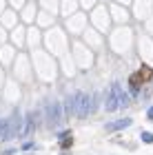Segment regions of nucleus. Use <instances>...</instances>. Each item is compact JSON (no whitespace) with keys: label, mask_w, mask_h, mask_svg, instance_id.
Instances as JSON below:
<instances>
[{"label":"nucleus","mask_w":153,"mask_h":155,"mask_svg":"<svg viewBox=\"0 0 153 155\" xmlns=\"http://www.w3.org/2000/svg\"><path fill=\"white\" fill-rule=\"evenodd\" d=\"M140 137H142V142H144V144H153V133L142 131V133H140Z\"/></svg>","instance_id":"1a4fd4ad"},{"label":"nucleus","mask_w":153,"mask_h":155,"mask_svg":"<svg viewBox=\"0 0 153 155\" xmlns=\"http://www.w3.org/2000/svg\"><path fill=\"white\" fill-rule=\"evenodd\" d=\"M89 115V95L87 93H75V117H87Z\"/></svg>","instance_id":"f03ea898"},{"label":"nucleus","mask_w":153,"mask_h":155,"mask_svg":"<svg viewBox=\"0 0 153 155\" xmlns=\"http://www.w3.org/2000/svg\"><path fill=\"white\" fill-rule=\"evenodd\" d=\"M104 109L107 111H115V109H120L118 107V100H115V95H113V91H107V95H104Z\"/></svg>","instance_id":"0eeeda50"},{"label":"nucleus","mask_w":153,"mask_h":155,"mask_svg":"<svg viewBox=\"0 0 153 155\" xmlns=\"http://www.w3.org/2000/svg\"><path fill=\"white\" fill-rule=\"evenodd\" d=\"M131 122H133L131 117H124V120H115V122H109V124H107V133H113V131L127 129V126H131Z\"/></svg>","instance_id":"39448f33"},{"label":"nucleus","mask_w":153,"mask_h":155,"mask_svg":"<svg viewBox=\"0 0 153 155\" xmlns=\"http://www.w3.org/2000/svg\"><path fill=\"white\" fill-rule=\"evenodd\" d=\"M45 120H47V126H49V129H58V126H62V122H65V109H62V102H58V100L47 102Z\"/></svg>","instance_id":"f257e3e1"},{"label":"nucleus","mask_w":153,"mask_h":155,"mask_svg":"<svg viewBox=\"0 0 153 155\" xmlns=\"http://www.w3.org/2000/svg\"><path fill=\"white\" fill-rule=\"evenodd\" d=\"M31 146H33V142H25V144H22V149H25V151H29Z\"/></svg>","instance_id":"9d476101"},{"label":"nucleus","mask_w":153,"mask_h":155,"mask_svg":"<svg viewBox=\"0 0 153 155\" xmlns=\"http://www.w3.org/2000/svg\"><path fill=\"white\" fill-rule=\"evenodd\" d=\"M111 91H113V95H115V100H118V107H129V104H131V97H129L127 91L122 89L120 82H113V84H111Z\"/></svg>","instance_id":"20e7f679"},{"label":"nucleus","mask_w":153,"mask_h":155,"mask_svg":"<svg viewBox=\"0 0 153 155\" xmlns=\"http://www.w3.org/2000/svg\"><path fill=\"white\" fill-rule=\"evenodd\" d=\"M147 117H149V120H153V107H151V109L147 111Z\"/></svg>","instance_id":"9b49d317"},{"label":"nucleus","mask_w":153,"mask_h":155,"mask_svg":"<svg viewBox=\"0 0 153 155\" xmlns=\"http://www.w3.org/2000/svg\"><path fill=\"white\" fill-rule=\"evenodd\" d=\"M20 133H22V115L18 111H13L11 117H9V140L20 137Z\"/></svg>","instance_id":"7ed1b4c3"},{"label":"nucleus","mask_w":153,"mask_h":155,"mask_svg":"<svg viewBox=\"0 0 153 155\" xmlns=\"http://www.w3.org/2000/svg\"><path fill=\"white\" fill-rule=\"evenodd\" d=\"M62 109H65V117H71L75 115V93L69 95L65 102H62Z\"/></svg>","instance_id":"423d86ee"},{"label":"nucleus","mask_w":153,"mask_h":155,"mask_svg":"<svg viewBox=\"0 0 153 155\" xmlns=\"http://www.w3.org/2000/svg\"><path fill=\"white\" fill-rule=\"evenodd\" d=\"M98 111V93L89 95V113H95Z\"/></svg>","instance_id":"6e6552de"}]
</instances>
